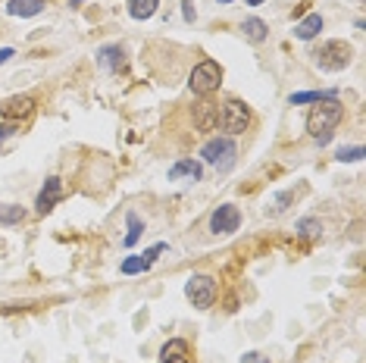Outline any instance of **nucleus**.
Returning a JSON list of instances; mask_svg holds the SVG:
<instances>
[{
	"instance_id": "f257e3e1",
	"label": "nucleus",
	"mask_w": 366,
	"mask_h": 363,
	"mask_svg": "<svg viewBox=\"0 0 366 363\" xmlns=\"http://www.w3.org/2000/svg\"><path fill=\"white\" fill-rule=\"evenodd\" d=\"M344 119V107L338 104L335 97H329V100H319V104L310 110V116H307V132H310V138L319 141V144H325V141L332 138V132L338 129V123Z\"/></svg>"
},
{
	"instance_id": "f03ea898",
	"label": "nucleus",
	"mask_w": 366,
	"mask_h": 363,
	"mask_svg": "<svg viewBox=\"0 0 366 363\" xmlns=\"http://www.w3.org/2000/svg\"><path fill=\"white\" fill-rule=\"evenodd\" d=\"M216 129H223L229 138L235 135H244V132L251 129V110L244 100H225L223 107H219V119H216Z\"/></svg>"
},
{
	"instance_id": "7ed1b4c3",
	"label": "nucleus",
	"mask_w": 366,
	"mask_h": 363,
	"mask_svg": "<svg viewBox=\"0 0 366 363\" xmlns=\"http://www.w3.org/2000/svg\"><path fill=\"white\" fill-rule=\"evenodd\" d=\"M219 85H223V66H219L216 60H204V63H197L195 69H191V76H188V88L195 94H201V97H210Z\"/></svg>"
},
{
	"instance_id": "20e7f679",
	"label": "nucleus",
	"mask_w": 366,
	"mask_h": 363,
	"mask_svg": "<svg viewBox=\"0 0 366 363\" xmlns=\"http://www.w3.org/2000/svg\"><path fill=\"white\" fill-rule=\"evenodd\" d=\"M351 57H354V50H351V44H344V41H325V44H319V50L314 53L316 66L323 72H342V69H348Z\"/></svg>"
},
{
	"instance_id": "39448f33",
	"label": "nucleus",
	"mask_w": 366,
	"mask_h": 363,
	"mask_svg": "<svg viewBox=\"0 0 366 363\" xmlns=\"http://www.w3.org/2000/svg\"><path fill=\"white\" fill-rule=\"evenodd\" d=\"M201 157H204V163H213L219 172H229L232 166H235L238 147H235V141H232L229 135H223V138H210L207 144L201 147Z\"/></svg>"
},
{
	"instance_id": "423d86ee",
	"label": "nucleus",
	"mask_w": 366,
	"mask_h": 363,
	"mask_svg": "<svg viewBox=\"0 0 366 363\" xmlns=\"http://www.w3.org/2000/svg\"><path fill=\"white\" fill-rule=\"evenodd\" d=\"M216 292L219 288H216V279H213V275H191L188 285H185V298H188L195 307H201V310L213 307Z\"/></svg>"
},
{
	"instance_id": "0eeeda50",
	"label": "nucleus",
	"mask_w": 366,
	"mask_h": 363,
	"mask_svg": "<svg viewBox=\"0 0 366 363\" xmlns=\"http://www.w3.org/2000/svg\"><path fill=\"white\" fill-rule=\"evenodd\" d=\"M238 226H241V210L235 204H223L213 210V217H210L213 235H232V232H238Z\"/></svg>"
},
{
	"instance_id": "6e6552de",
	"label": "nucleus",
	"mask_w": 366,
	"mask_h": 363,
	"mask_svg": "<svg viewBox=\"0 0 366 363\" xmlns=\"http://www.w3.org/2000/svg\"><path fill=\"white\" fill-rule=\"evenodd\" d=\"M163 251H166V245H154V247H148V251H144V254H135V257H125L122 263H119V273H122V275H138V273H148L150 266H154V260H157Z\"/></svg>"
},
{
	"instance_id": "1a4fd4ad",
	"label": "nucleus",
	"mask_w": 366,
	"mask_h": 363,
	"mask_svg": "<svg viewBox=\"0 0 366 363\" xmlns=\"http://www.w3.org/2000/svg\"><path fill=\"white\" fill-rule=\"evenodd\" d=\"M59 200H63V182H59L57 176H50L48 182H44V188L41 191H38V200H35V207H38V213H50L53 207L59 204Z\"/></svg>"
},
{
	"instance_id": "9d476101",
	"label": "nucleus",
	"mask_w": 366,
	"mask_h": 363,
	"mask_svg": "<svg viewBox=\"0 0 366 363\" xmlns=\"http://www.w3.org/2000/svg\"><path fill=\"white\" fill-rule=\"evenodd\" d=\"M31 113H35V100H31L29 94H22V97H6L3 104H0V116H6V119H29Z\"/></svg>"
},
{
	"instance_id": "9b49d317",
	"label": "nucleus",
	"mask_w": 366,
	"mask_h": 363,
	"mask_svg": "<svg viewBox=\"0 0 366 363\" xmlns=\"http://www.w3.org/2000/svg\"><path fill=\"white\" fill-rule=\"evenodd\" d=\"M219 119V104H213L210 97H204L201 104H195V129L197 132H213Z\"/></svg>"
},
{
	"instance_id": "f8f14e48",
	"label": "nucleus",
	"mask_w": 366,
	"mask_h": 363,
	"mask_svg": "<svg viewBox=\"0 0 366 363\" xmlns=\"http://www.w3.org/2000/svg\"><path fill=\"white\" fill-rule=\"evenodd\" d=\"M160 363H191V348L185 338H169L160 348Z\"/></svg>"
},
{
	"instance_id": "ddd939ff",
	"label": "nucleus",
	"mask_w": 366,
	"mask_h": 363,
	"mask_svg": "<svg viewBox=\"0 0 366 363\" xmlns=\"http://www.w3.org/2000/svg\"><path fill=\"white\" fill-rule=\"evenodd\" d=\"M97 63H101V69H106V72H119L125 66V50L119 44H106L97 50Z\"/></svg>"
},
{
	"instance_id": "4468645a",
	"label": "nucleus",
	"mask_w": 366,
	"mask_h": 363,
	"mask_svg": "<svg viewBox=\"0 0 366 363\" xmlns=\"http://www.w3.org/2000/svg\"><path fill=\"white\" fill-rule=\"evenodd\" d=\"M319 32H323V16H319V13H307V16L295 25V38H297V41H314Z\"/></svg>"
},
{
	"instance_id": "2eb2a0df",
	"label": "nucleus",
	"mask_w": 366,
	"mask_h": 363,
	"mask_svg": "<svg viewBox=\"0 0 366 363\" xmlns=\"http://www.w3.org/2000/svg\"><path fill=\"white\" fill-rule=\"evenodd\" d=\"M204 170L197 160H178L176 166H169V182H178V179H191V182H201Z\"/></svg>"
},
{
	"instance_id": "dca6fc26",
	"label": "nucleus",
	"mask_w": 366,
	"mask_h": 363,
	"mask_svg": "<svg viewBox=\"0 0 366 363\" xmlns=\"http://www.w3.org/2000/svg\"><path fill=\"white\" fill-rule=\"evenodd\" d=\"M44 6H48L44 0H10V4H6V13H10V16L29 19V16H38Z\"/></svg>"
},
{
	"instance_id": "f3484780",
	"label": "nucleus",
	"mask_w": 366,
	"mask_h": 363,
	"mask_svg": "<svg viewBox=\"0 0 366 363\" xmlns=\"http://www.w3.org/2000/svg\"><path fill=\"white\" fill-rule=\"evenodd\" d=\"M241 32H244V38H248L251 44H260V41H266V22L263 19H257V16H251V19H244L241 22Z\"/></svg>"
},
{
	"instance_id": "a211bd4d",
	"label": "nucleus",
	"mask_w": 366,
	"mask_h": 363,
	"mask_svg": "<svg viewBox=\"0 0 366 363\" xmlns=\"http://www.w3.org/2000/svg\"><path fill=\"white\" fill-rule=\"evenodd\" d=\"M157 6H160V0H129V16L132 19H150L157 13Z\"/></svg>"
},
{
	"instance_id": "6ab92c4d",
	"label": "nucleus",
	"mask_w": 366,
	"mask_h": 363,
	"mask_svg": "<svg viewBox=\"0 0 366 363\" xmlns=\"http://www.w3.org/2000/svg\"><path fill=\"white\" fill-rule=\"evenodd\" d=\"M335 97V91H301V94H291L288 104L291 107H301V104H319V100H329Z\"/></svg>"
},
{
	"instance_id": "aec40b11",
	"label": "nucleus",
	"mask_w": 366,
	"mask_h": 363,
	"mask_svg": "<svg viewBox=\"0 0 366 363\" xmlns=\"http://www.w3.org/2000/svg\"><path fill=\"white\" fill-rule=\"evenodd\" d=\"M125 223H129V235L122 238V245L125 247H135L138 238H141V232H144V223H141V217H138V213H129V217H125Z\"/></svg>"
},
{
	"instance_id": "412c9836",
	"label": "nucleus",
	"mask_w": 366,
	"mask_h": 363,
	"mask_svg": "<svg viewBox=\"0 0 366 363\" xmlns=\"http://www.w3.org/2000/svg\"><path fill=\"white\" fill-rule=\"evenodd\" d=\"M25 219V210L16 204H0V223L3 226H19Z\"/></svg>"
},
{
	"instance_id": "4be33fe9",
	"label": "nucleus",
	"mask_w": 366,
	"mask_h": 363,
	"mask_svg": "<svg viewBox=\"0 0 366 363\" xmlns=\"http://www.w3.org/2000/svg\"><path fill=\"white\" fill-rule=\"evenodd\" d=\"M319 232H323V226H319V219H314V217L297 223V235H301V238H316Z\"/></svg>"
},
{
	"instance_id": "5701e85b",
	"label": "nucleus",
	"mask_w": 366,
	"mask_h": 363,
	"mask_svg": "<svg viewBox=\"0 0 366 363\" xmlns=\"http://www.w3.org/2000/svg\"><path fill=\"white\" fill-rule=\"evenodd\" d=\"M363 147L360 144H357V147H342V151H338V163H357V160H363Z\"/></svg>"
},
{
	"instance_id": "b1692460",
	"label": "nucleus",
	"mask_w": 366,
	"mask_h": 363,
	"mask_svg": "<svg viewBox=\"0 0 366 363\" xmlns=\"http://www.w3.org/2000/svg\"><path fill=\"white\" fill-rule=\"evenodd\" d=\"M291 200H295V191H282V194L276 198V207H272V213H282L285 204H291Z\"/></svg>"
},
{
	"instance_id": "393cba45",
	"label": "nucleus",
	"mask_w": 366,
	"mask_h": 363,
	"mask_svg": "<svg viewBox=\"0 0 366 363\" xmlns=\"http://www.w3.org/2000/svg\"><path fill=\"white\" fill-rule=\"evenodd\" d=\"M241 363H269V360L260 357V354H257V351H251V354H244V357H241Z\"/></svg>"
},
{
	"instance_id": "a878e982",
	"label": "nucleus",
	"mask_w": 366,
	"mask_h": 363,
	"mask_svg": "<svg viewBox=\"0 0 366 363\" xmlns=\"http://www.w3.org/2000/svg\"><path fill=\"white\" fill-rule=\"evenodd\" d=\"M185 22H195V4H191V0H185Z\"/></svg>"
},
{
	"instance_id": "bb28decb",
	"label": "nucleus",
	"mask_w": 366,
	"mask_h": 363,
	"mask_svg": "<svg viewBox=\"0 0 366 363\" xmlns=\"http://www.w3.org/2000/svg\"><path fill=\"white\" fill-rule=\"evenodd\" d=\"M10 57H13V47H3V50H0V66H3Z\"/></svg>"
},
{
	"instance_id": "cd10ccee",
	"label": "nucleus",
	"mask_w": 366,
	"mask_h": 363,
	"mask_svg": "<svg viewBox=\"0 0 366 363\" xmlns=\"http://www.w3.org/2000/svg\"><path fill=\"white\" fill-rule=\"evenodd\" d=\"M260 4H266V0H248V6H260Z\"/></svg>"
},
{
	"instance_id": "c85d7f7f",
	"label": "nucleus",
	"mask_w": 366,
	"mask_h": 363,
	"mask_svg": "<svg viewBox=\"0 0 366 363\" xmlns=\"http://www.w3.org/2000/svg\"><path fill=\"white\" fill-rule=\"evenodd\" d=\"M219 4H232V0H219Z\"/></svg>"
}]
</instances>
